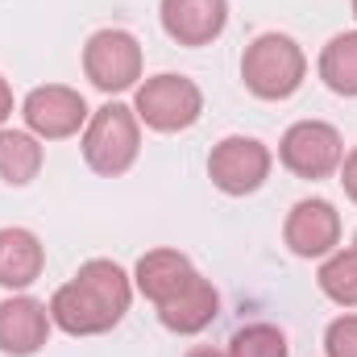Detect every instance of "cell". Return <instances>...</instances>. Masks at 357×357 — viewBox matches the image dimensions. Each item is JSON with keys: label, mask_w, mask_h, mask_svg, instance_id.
Listing matches in <instances>:
<instances>
[{"label": "cell", "mask_w": 357, "mask_h": 357, "mask_svg": "<svg viewBox=\"0 0 357 357\" xmlns=\"http://www.w3.org/2000/svg\"><path fill=\"white\" fill-rule=\"evenodd\" d=\"M133 303V278L108 258H91L50 295V320L67 337H100L125 320Z\"/></svg>", "instance_id": "6da1fadb"}, {"label": "cell", "mask_w": 357, "mask_h": 357, "mask_svg": "<svg viewBox=\"0 0 357 357\" xmlns=\"http://www.w3.org/2000/svg\"><path fill=\"white\" fill-rule=\"evenodd\" d=\"M84 162H88L96 175L116 178L125 175L137 154H142V121L129 104L121 100H108L104 108H96L84 125Z\"/></svg>", "instance_id": "7a4b0ae2"}, {"label": "cell", "mask_w": 357, "mask_h": 357, "mask_svg": "<svg viewBox=\"0 0 357 357\" xmlns=\"http://www.w3.org/2000/svg\"><path fill=\"white\" fill-rule=\"evenodd\" d=\"M307 75V54L295 38L287 33H258L245 46L241 59V79L258 100H291L303 88Z\"/></svg>", "instance_id": "3957f363"}, {"label": "cell", "mask_w": 357, "mask_h": 357, "mask_svg": "<svg viewBox=\"0 0 357 357\" xmlns=\"http://www.w3.org/2000/svg\"><path fill=\"white\" fill-rule=\"evenodd\" d=\"M133 112L154 133H183V129H191L204 116V91H199L195 79H187V75L162 71V75L137 84Z\"/></svg>", "instance_id": "277c9868"}, {"label": "cell", "mask_w": 357, "mask_h": 357, "mask_svg": "<svg viewBox=\"0 0 357 357\" xmlns=\"http://www.w3.org/2000/svg\"><path fill=\"white\" fill-rule=\"evenodd\" d=\"M84 75L91 88L108 91H129L142 84V42L129 29H96L84 46Z\"/></svg>", "instance_id": "5b68a950"}, {"label": "cell", "mask_w": 357, "mask_h": 357, "mask_svg": "<svg viewBox=\"0 0 357 357\" xmlns=\"http://www.w3.org/2000/svg\"><path fill=\"white\" fill-rule=\"evenodd\" d=\"M345 142L328 121H295L278 142V162L295 178H328L341 171Z\"/></svg>", "instance_id": "8992f818"}, {"label": "cell", "mask_w": 357, "mask_h": 357, "mask_svg": "<svg viewBox=\"0 0 357 357\" xmlns=\"http://www.w3.org/2000/svg\"><path fill=\"white\" fill-rule=\"evenodd\" d=\"M270 167H274L270 150L258 137H245V133L216 142L208 154V178L225 195H254L270 178Z\"/></svg>", "instance_id": "52a82bcc"}, {"label": "cell", "mask_w": 357, "mask_h": 357, "mask_svg": "<svg viewBox=\"0 0 357 357\" xmlns=\"http://www.w3.org/2000/svg\"><path fill=\"white\" fill-rule=\"evenodd\" d=\"M91 108L88 100L67 84H46V88H33L21 100V121L25 129L38 137V142H63V137H75L84 125H88Z\"/></svg>", "instance_id": "ba28073f"}, {"label": "cell", "mask_w": 357, "mask_h": 357, "mask_svg": "<svg viewBox=\"0 0 357 357\" xmlns=\"http://www.w3.org/2000/svg\"><path fill=\"white\" fill-rule=\"evenodd\" d=\"M282 241L295 258H328L341 245V212L328 199H299L287 212Z\"/></svg>", "instance_id": "9c48e42d"}, {"label": "cell", "mask_w": 357, "mask_h": 357, "mask_svg": "<svg viewBox=\"0 0 357 357\" xmlns=\"http://www.w3.org/2000/svg\"><path fill=\"white\" fill-rule=\"evenodd\" d=\"M50 307L33 295H8L0 303V354L8 357H33L50 341Z\"/></svg>", "instance_id": "30bf717a"}, {"label": "cell", "mask_w": 357, "mask_h": 357, "mask_svg": "<svg viewBox=\"0 0 357 357\" xmlns=\"http://www.w3.org/2000/svg\"><path fill=\"white\" fill-rule=\"evenodd\" d=\"M162 29L178 46H212L229 25V0H162Z\"/></svg>", "instance_id": "8fae6325"}, {"label": "cell", "mask_w": 357, "mask_h": 357, "mask_svg": "<svg viewBox=\"0 0 357 357\" xmlns=\"http://www.w3.org/2000/svg\"><path fill=\"white\" fill-rule=\"evenodd\" d=\"M216 316H220V295H216V287H212L199 270L178 287L171 299L158 303V320H162V328H171V333H178V337H195V333H204Z\"/></svg>", "instance_id": "7c38bea8"}, {"label": "cell", "mask_w": 357, "mask_h": 357, "mask_svg": "<svg viewBox=\"0 0 357 357\" xmlns=\"http://www.w3.org/2000/svg\"><path fill=\"white\" fill-rule=\"evenodd\" d=\"M46 266V250H42V237L33 229H0V287L4 291H25L42 278Z\"/></svg>", "instance_id": "4fadbf2b"}, {"label": "cell", "mask_w": 357, "mask_h": 357, "mask_svg": "<svg viewBox=\"0 0 357 357\" xmlns=\"http://www.w3.org/2000/svg\"><path fill=\"white\" fill-rule=\"evenodd\" d=\"M195 274V266L187 262V254L178 250H150L137 258V270H133V291H142L154 307L162 299H171L178 287Z\"/></svg>", "instance_id": "5bb4252c"}, {"label": "cell", "mask_w": 357, "mask_h": 357, "mask_svg": "<svg viewBox=\"0 0 357 357\" xmlns=\"http://www.w3.org/2000/svg\"><path fill=\"white\" fill-rule=\"evenodd\" d=\"M42 171V142L29 129H0V178L8 187H29Z\"/></svg>", "instance_id": "9a60e30c"}, {"label": "cell", "mask_w": 357, "mask_h": 357, "mask_svg": "<svg viewBox=\"0 0 357 357\" xmlns=\"http://www.w3.org/2000/svg\"><path fill=\"white\" fill-rule=\"evenodd\" d=\"M320 79L333 96H357V29L328 38V46L320 50Z\"/></svg>", "instance_id": "2e32d148"}, {"label": "cell", "mask_w": 357, "mask_h": 357, "mask_svg": "<svg viewBox=\"0 0 357 357\" xmlns=\"http://www.w3.org/2000/svg\"><path fill=\"white\" fill-rule=\"evenodd\" d=\"M316 282L337 307H357V250H333L320 262Z\"/></svg>", "instance_id": "e0dca14e"}, {"label": "cell", "mask_w": 357, "mask_h": 357, "mask_svg": "<svg viewBox=\"0 0 357 357\" xmlns=\"http://www.w3.org/2000/svg\"><path fill=\"white\" fill-rule=\"evenodd\" d=\"M225 354L229 357H291V349H287V337L274 324H245V328L233 333Z\"/></svg>", "instance_id": "ac0fdd59"}, {"label": "cell", "mask_w": 357, "mask_h": 357, "mask_svg": "<svg viewBox=\"0 0 357 357\" xmlns=\"http://www.w3.org/2000/svg\"><path fill=\"white\" fill-rule=\"evenodd\" d=\"M324 357H357V312L337 316L324 328Z\"/></svg>", "instance_id": "d6986e66"}, {"label": "cell", "mask_w": 357, "mask_h": 357, "mask_svg": "<svg viewBox=\"0 0 357 357\" xmlns=\"http://www.w3.org/2000/svg\"><path fill=\"white\" fill-rule=\"evenodd\" d=\"M341 187H345V195L357 204V146L341 158Z\"/></svg>", "instance_id": "ffe728a7"}, {"label": "cell", "mask_w": 357, "mask_h": 357, "mask_svg": "<svg viewBox=\"0 0 357 357\" xmlns=\"http://www.w3.org/2000/svg\"><path fill=\"white\" fill-rule=\"evenodd\" d=\"M8 116H13V88H8V79L0 75V129H4Z\"/></svg>", "instance_id": "44dd1931"}, {"label": "cell", "mask_w": 357, "mask_h": 357, "mask_svg": "<svg viewBox=\"0 0 357 357\" xmlns=\"http://www.w3.org/2000/svg\"><path fill=\"white\" fill-rule=\"evenodd\" d=\"M187 357H229L225 349H212V345H195V349H187Z\"/></svg>", "instance_id": "7402d4cb"}, {"label": "cell", "mask_w": 357, "mask_h": 357, "mask_svg": "<svg viewBox=\"0 0 357 357\" xmlns=\"http://www.w3.org/2000/svg\"><path fill=\"white\" fill-rule=\"evenodd\" d=\"M354 17H357V0H354Z\"/></svg>", "instance_id": "603a6c76"}, {"label": "cell", "mask_w": 357, "mask_h": 357, "mask_svg": "<svg viewBox=\"0 0 357 357\" xmlns=\"http://www.w3.org/2000/svg\"><path fill=\"white\" fill-rule=\"evenodd\" d=\"M354 250H357V237H354Z\"/></svg>", "instance_id": "cb8c5ba5"}]
</instances>
